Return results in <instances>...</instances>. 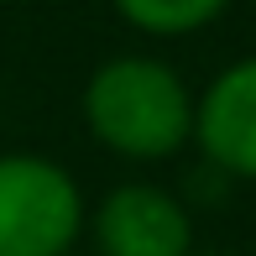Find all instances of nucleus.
<instances>
[{
  "label": "nucleus",
  "instance_id": "nucleus-1",
  "mask_svg": "<svg viewBox=\"0 0 256 256\" xmlns=\"http://www.w3.org/2000/svg\"><path fill=\"white\" fill-rule=\"evenodd\" d=\"M84 120L110 152L131 162L178 157L194 142V94L162 58H110L84 84Z\"/></svg>",
  "mask_w": 256,
  "mask_h": 256
},
{
  "label": "nucleus",
  "instance_id": "nucleus-2",
  "mask_svg": "<svg viewBox=\"0 0 256 256\" xmlns=\"http://www.w3.org/2000/svg\"><path fill=\"white\" fill-rule=\"evenodd\" d=\"M84 230V194L37 152L0 157V256H68Z\"/></svg>",
  "mask_w": 256,
  "mask_h": 256
},
{
  "label": "nucleus",
  "instance_id": "nucleus-3",
  "mask_svg": "<svg viewBox=\"0 0 256 256\" xmlns=\"http://www.w3.org/2000/svg\"><path fill=\"white\" fill-rule=\"evenodd\" d=\"M100 256H194V225L178 194L157 183H120L94 209Z\"/></svg>",
  "mask_w": 256,
  "mask_h": 256
},
{
  "label": "nucleus",
  "instance_id": "nucleus-4",
  "mask_svg": "<svg viewBox=\"0 0 256 256\" xmlns=\"http://www.w3.org/2000/svg\"><path fill=\"white\" fill-rule=\"evenodd\" d=\"M194 142L225 178H256V58L220 68L194 100Z\"/></svg>",
  "mask_w": 256,
  "mask_h": 256
},
{
  "label": "nucleus",
  "instance_id": "nucleus-5",
  "mask_svg": "<svg viewBox=\"0 0 256 256\" xmlns=\"http://www.w3.org/2000/svg\"><path fill=\"white\" fill-rule=\"evenodd\" d=\"M120 10V21H131L146 37H188V32L220 21V10H230V0H110Z\"/></svg>",
  "mask_w": 256,
  "mask_h": 256
},
{
  "label": "nucleus",
  "instance_id": "nucleus-6",
  "mask_svg": "<svg viewBox=\"0 0 256 256\" xmlns=\"http://www.w3.org/2000/svg\"><path fill=\"white\" fill-rule=\"evenodd\" d=\"M194 256H199V251H194ZM204 256H225V251H204Z\"/></svg>",
  "mask_w": 256,
  "mask_h": 256
},
{
  "label": "nucleus",
  "instance_id": "nucleus-7",
  "mask_svg": "<svg viewBox=\"0 0 256 256\" xmlns=\"http://www.w3.org/2000/svg\"><path fill=\"white\" fill-rule=\"evenodd\" d=\"M0 6H6V0H0Z\"/></svg>",
  "mask_w": 256,
  "mask_h": 256
},
{
  "label": "nucleus",
  "instance_id": "nucleus-8",
  "mask_svg": "<svg viewBox=\"0 0 256 256\" xmlns=\"http://www.w3.org/2000/svg\"><path fill=\"white\" fill-rule=\"evenodd\" d=\"M68 256H74V251H68Z\"/></svg>",
  "mask_w": 256,
  "mask_h": 256
}]
</instances>
